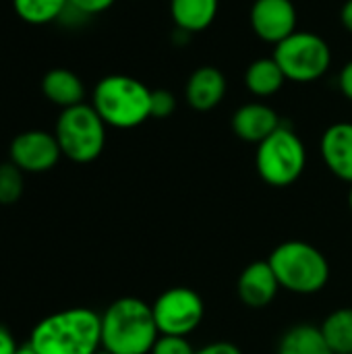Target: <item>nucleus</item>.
Returning a JSON list of instances; mask_svg holds the SVG:
<instances>
[{
	"mask_svg": "<svg viewBox=\"0 0 352 354\" xmlns=\"http://www.w3.org/2000/svg\"><path fill=\"white\" fill-rule=\"evenodd\" d=\"M27 344L35 354L100 353L102 315L87 307L56 311L35 324Z\"/></svg>",
	"mask_w": 352,
	"mask_h": 354,
	"instance_id": "obj_1",
	"label": "nucleus"
},
{
	"mask_svg": "<svg viewBox=\"0 0 352 354\" xmlns=\"http://www.w3.org/2000/svg\"><path fill=\"white\" fill-rule=\"evenodd\" d=\"M158 338L151 305L141 299H116L102 313V348L110 354H149Z\"/></svg>",
	"mask_w": 352,
	"mask_h": 354,
	"instance_id": "obj_2",
	"label": "nucleus"
},
{
	"mask_svg": "<svg viewBox=\"0 0 352 354\" xmlns=\"http://www.w3.org/2000/svg\"><path fill=\"white\" fill-rule=\"evenodd\" d=\"M151 91L135 77L108 75L95 83L91 106L106 127L127 131L151 118Z\"/></svg>",
	"mask_w": 352,
	"mask_h": 354,
	"instance_id": "obj_3",
	"label": "nucleus"
},
{
	"mask_svg": "<svg viewBox=\"0 0 352 354\" xmlns=\"http://www.w3.org/2000/svg\"><path fill=\"white\" fill-rule=\"evenodd\" d=\"M280 286L293 295H317L330 282V263L326 255L305 241H286L268 257Z\"/></svg>",
	"mask_w": 352,
	"mask_h": 354,
	"instance_id": "obj_4",
	"label": "nucleus"
},
{
	"mask_svg": "<svg viewBox=\"0 0 352 354\" xmlns=\"http://www.w3.org/2000/svg\"><path fill=\"white\" fill-rule=\"evenodd\" d=\"M106 122L91 104H79L60 110L54 137L66 160L75 164H89L98 160L106 147Z\"/></svg>",
	"mask_w": 352,
	"mask_h": 354,
	"instance_id": "obj_5",
	"label": "nucleus"
},
{
	"mask_svg": "<svg viewBox=\"0 0 352 354\" xmlns=\"http://www.w3.org/2000/svg\"><path fill=\"white\" fill-rule=\"evenodd\" d=\"M307 166V147L295 129L282 124L268 139L257 145L255 168L263 183L270 187L295 185Z\"/></svg>",
	"mask_w": 352,
	"mask_h": 354,
	"instance_id": "obj_6",
	"label": "nucleus"
},
{
	"mask_svg": "<svg viewBox=\"0 0 352 354\" xmlns=\"http://www.w3.org/2000/svg\"><path fill=\"white\" fill-rule=\"evenodd\" d=\"M274 60L282 68L286 81L313 83L332 66L330 44L313 31H295L284 41L274 46Z\"/></svg>",
	"mask_w": 352,
	"mask_h": 354,
	"instance_id": "obj_7",
	"label": "nucleus"
},
{
	"mask_svg": "<svg viewBox=\"0 0 352 354\" xmlns=\"http://www.w3.org/2000/svg\"><path fill=\"white\" fill-rule=\"evenodd\" d=\"M151 311L160 334L187 338L201 326L205 317V303L193 288L174 286L154 301Z\"/></svg>",
	"mask_w": 352,
	"mask_h": 354,
	"instance_id": "obj_8",
	"label": "nucleus"
},
{
	"mask_svg": "<svg viewBox=\"0 0 352 354\" xmlns=\"http://www.w3.org/2000/svg\"><path fill=\"white\" fill-rule=\"evenodd\" d=\"M8 158L19 170L27 174H41V172L52 170L58 164V160L62 158V151L54 133L33 129V131L19 133L10 141Z\"/></svg>",
	"mask_w": 352,
	"mask_h": 354,
	"instance_id": "obj_9",
	"label": "nucleus"
},
{
	"mask_svg": "<svg viewBox=\"0 0 352 354\" xmlns=\"http://www.w3.org/2000/svg\"><path fill=\"white\" fill-rule=\"evenodd\" d=\"M249 23L261 41L278 46L297 31L299 12L293 0H253Z\"/></svg>",
	"mask_w": 352,
	"mask_h": 354,
	"instance_id": "obj_10",
	"label": "nucleus"
},
{
	"mask_svg": "<svg viewBox=\"0 0 352 354\" xmlns=\"http://www.w3.org/2000/svg\"><path fill=\"white\" fill-rule=\"evenodd\" d=\"M280 282L270 266V261L249 263L237 282V295L241 303L249 309H266L274 303L280 290Z\"/></svg>",
	"mask_w": 352,
	"mask_h": 354,
	"instance_id": "obj_11",
	"label": "nucleus"
},
{
	"mask_svg": "<svg viewBox=\"0 0 352 354\" xmlns=\"http://www.w3.org/2000/svg\"><path fill=\"white\" fill-rule=\"evenodd\" d=\"M230 127L241 141L259 145L278 127H282V120L272 106L263 102H249L237 108V112L232 114Z\"/></svg>",
	"mask_w": 352,
	"mask_h": 354,
	"instance_id": "obj_12",
	"label": "nucleus"
},
{
	"mask_svg": "<svg viewBox=\"0 0 352 354\" xmlns=\"http://www.w3.org/2000/svg\"><path fill=\"white\" fill-rule=\"evenodd\" d=\"M322 160L340 180L352 185V122H334L322 135Z\"/></svg>",
	"mask_w": 352,
	"mask_h": 354,
	"instance_id": "obj_13",
	"label": "nucleus"
},
{
	"mask_svg": "<svg viewBox=\"0 0 352 354\" xmlns=\"http://www.w3.org/2000/svg\"><path fill=\"white\" fill-rule=\"evenodd\" d=\"M228 83L220 68L216 66H199L191 73L185 85V100L197 112H210L222 104L226 95Z\"/></svg>",
	"mask_w": 352,
	"mask_h": 354,
	"instance_id": "obj_14",
	"label": "nucleus"
},
{
	"mask_svg": "<svg viewBox=\"0 0 352 354\" xmlns=\"http://www.w3.org/2000/svg\"><path fill=\"white\" fill-rule=\"evenodd\" d=\"M41 93L44 97L58 106L60 110L73 108L85 102V85L81 77L68 68H50L41 77Z\"/></svg>",
	"mask_w": 352,
	"mask_h": 354,
	"instance_id": "obj_15",
	"label": "nucleus"
},
{
	"mask_svg": "<svg viewBox=\"0 0 352 354\" xmlns=\"http://www.w3.org/2000/svg\"><path fill=\"white\" fill-rule=\"evenodd\" d=\"M218 10L220 0H170V17L176 29L189 35L210 29Z\"/></svg>",
	"mask_w": 352,
	"mask_h": 354,
	"instance_id": "obj_16",
	"label": "nucleus"
},
{
	"mask_svg": "<svg viewBox=\"0 0 352 354\" xmlns=\"http://www.w3.org/2000/svg\"><path fill=\"white\" fill-rule=\"evenodd\" d=\"M286 83V77L274 56H263L253 60L245 71V87L255 97H272Z\"/></svg>",
	"mask_w": 352,
	"mask_h": 354,
	"instance_id": "obj_17",
	"label": "nucleus"
},
{
	"mask_svg": "<svg viewBox=\"0 0 352 354\" xmlns=\"http://www.w3.org/2000/svg\"><path fill=\"white\" fill-rule=\"evenodd\" d=\"M278 354H334L328 346L322 328L313 324H299L284 332L278 344Z\"/></svg>",
	"mask_w": 352,
	"mask_h": 354,
	"instance_id": "obj_18",
	"label": "nucleus"
},
{
	"mask_svg": "<svg viewBox=\"0 0 352 354\" xmlns=\"http://www.w3.org/2000/svg\"><path fill=\"white\" fill-rule=\"evenodd\" d=\"M334 354H352V307L332 311L319 326Z\"/></svg>",
	"mask_w": 352,
	"mask_h": 354,
	"instance_id": "obj_19",
	"label": "nucleus"
},
{
	"mask_svg": "<svg viewBox=\"0 0 352 354\" xmlns=\"http://www.w3.org/2000/svg\"><path fill=\"white\" fill-rule=\"evenodd\" d=\"M12 8L29 25H48L68 10V0H12Z\"/></svg>",
	"mask_w": 352,
	"mask_h": 354,
	"instance_id": "obj_20",
	"label": "nucleus"
},
{
	"mask_svg": "<svg viewBox=\"0 0 352 354\" xmlns=\"http://www.w3.org/2000/svg\"><path fill=\"white\" fill-rule=\"evenodd\" d=\"M23 170H19L10 160L0 164V205H12L21 199L25 189Z\"/></svg>",
	"mask_w": 352,
	"mask_h": 354,
	"instance_id": "obj_21",
	"label": "nucleus"
},
{
	"mask_svg": "<svg viewBox=\"0 0 352 354\" xmlns=\"http://www.w3.org/2000/svg\"><path fill=\"white\" fill-rule=\"evenodd\" d=\"M149 354H195V348L183 336H164V334H160V338L156 340V344H154Z\"/></svg>",
	"mask_w": 352,
	"mask_h": 354,
	"instance_id": "obj_22",
	"label": "nucleus"
},
{
	"mask_svg": "<svg viewBox=\"0 0 352 354\" xmlns=\"http://www.w3.org/2000/svg\"><path fill=\"white\" fill-rule=\"evenodd\" d=\"M176 110V97L168 89L151 91V118H168Z\"/></svg>",
	"mask_w": 352,
	"mask_h": 354,
	"instance_id": "obj_23",
	"label": "nucleus"
},
{
	"mask_svg": "<svg viewBox=\"0 0 352 354\" xmlns=\"http://www.w3.org/2000/svg\"><path fill=\"white\" fill-rule=\"evenodd\" d=\"M114 2L116 0H68V8L75 10L77 15L93 17V15H102L108 8H112Z\"/></svg>",
	"mask_w": 352,
	"mask_h": 354,
	"instance_id": "obj_24",
	"label": "nucleus"
},
{
	"mask_svg": "<svg viewBox=\"0 0 352 354\" xmlns=\"http://www.w3.org/2000/svg\"><path fill=\"white\" fill-rule=\"evenodd\" d=\"M338 87H340V93H342L349 102H352V60H349V62L340 68Z\"/></svg>",
	"mask_w": 352,
	"mask_h": 354,
	"instance_id": "obj_25",
	"label": "nucleus"
},
{
	"mask_svg": "<svg viewBox=\"0 0 352 354\" xmlns=\"http://www.w3.org/2000/svg\"><path fill=\"white\" fill-rule=\"evenodd\" d=\"M195 354H243L239 346H234L232 342H212L205 344L203 348L195 351Z\"/></svg>",
	"mask_w": 352,
	"mask_h": 354,
	"instance_id": "obj_26",
	"label": "nucleus"
},
{
	"mask_svg": "<svg viewBox=\"0 0 352 354\" xmlns=\"http://www.w3.org/2000/svg\"><path fill=\"white\" fill-rule=\"evenodd\" d=\"M17 351H19V344L15 336L6 328H0V354H15Z\"/></svg>",
	"mask_w": 352,
	"mask_h": 354,
	"instance_id": "obj_27",
	"label": "nucleus"
},
{
	"mask_svg": "<svg viewBox=\"0 0 352 354\" xmlns=\"http://www.w3.org/2000/svg\"><path fill=\"white\" fill-rule=\"evenodd\" d=\"M340 23H342V27L349 33H352V0H346L342 4V8H340Z\"/></svg>",
	"mask_w": 352,
	"mask_h": 354,
	"instance_id": "obj_28",
	"label": "nucleus"
},
{
	"mask_svg": "<svg viewBox=\"0 0 352 354\" xmlns=\"http://www.w3.org/2000/svg\"><path fill=\"white\" fill-rule=\"evenodd\" d=\"M15 354H35V351H33L29 344H25V346H19V351Z\"/></svg>",
	"mask_w": 352,
	"mask_h": 354,
	"instance_id": "obj_29",
	"label": "nucleus"
},
{
	"mask_svg": "<svg viewBox=\"0 0 352 354\" xmlns=\"http://www.w3.org/2000/svg\"><path fill=\"white\" fill-rule=\"evenodd\" d=\"M349 207H351V214H352V185H351V193H349Z\"/></svg>",
	"mask_w": 352,
	"mask_h": 354,
	"instance_id": "obj_30",
	"label": "nucleus"
},
{
	"mask_svg": "<svg viewBox=\"0 0 352 354\" xmlns=\"http://www.w3.org/2000/svg\"><path fill=\"white\" fill-rule=\"evenodd\" d=\"M95 354H110V353H108V351H104V348H102V351H100V353H95Z\"/></svg>",
	"mask_w": 352,
	"mask_h": 354,
	"instance_id": "obj_31",
	"label": "nucleus"
}]
</instances>
